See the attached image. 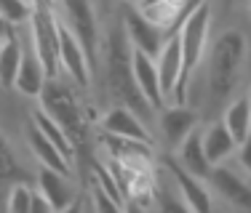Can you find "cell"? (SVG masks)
<instances>
[{
  "label": "cell",
  "instance_id": "1",
  "mask_svg": "<svg viewBox=\"0 0 251 213\" xmlns=\"http://www.w3.org/2000/svg\"><path fill=\"white\" fill-rule=\"evenodd\" d=\"M203 64H208L206 102H208V106L219 109L232 96H238L235 91H238V83H241L243 64H246V35H241L238 29L222 32L214 45L208 43Z\"/></svg>",
  "mask_w": 251,
  "mask_h": 213
},
{
  "label": "cell",
  "instance_id": "2",
  "mask_svg": "<svg viewBox=\"0 0 251 213\" xmlns=\"http://www.w3.org/2000/svg\"><path fill=\"white\" fill-rule=\"evenodd\" d=\"M99 56L104 59V78H107V91L118 104L128 106L131 112L142 117L150 128H155V112L152 106L145 102L134 80V69H131V45L126 38L123 27L110 29L107 40L101 43Z\"/></svg>",
  "mask_w": 251,
  "mask_h": 213
},
{
  "label": "cell",
  "instance_id": "3",
  "mask_svg": "<svg viewBox=\"0 0 251 213\" xmlns=\"http://www.w3.org/2000/svg\"><path fill=\"white\" fill-rule=\"evenodd\" d=\"M38 99H40V109L49 112L53 120L62 126L67 139L73 141L75 163L80 155H91L94 133H91V126H88L86 112H83L80 102H77L75 91L70 88V83H62V78H49Z\"/></svg>",
  "mask_w": 251,
  "mask_h": 213
},
{
  "label": "cell",
  "instance_id": "4",
  "mask_svg": "<svg viewBox=\"0 0 251 213\" xmlns=\"http://www.w3.org/2000/svg\"><path fill=\"white\" fill-rule=\"evenodd\" d=\"M176 35H179V45H182V75H179V83L174 88L171 104H187L193 78L203 67V59H206V51H208V38H211V3L206 0L201 8H195L182 21Z\"/></svg>",
  "mask_w": 251,
  "mask_h": 213
},
{
  "label": "cell",
  "instance_id": "5",
  "mask_svg": "<svg viewBox=\"0 0 251 213\" xmlns=\"http://www.w3.org/2000/svg\"><path fill=\"white\" fill-rule=\"evenodd\" d=\"M29 45L40 59L49 78H62L59 72V14H53L49 0H35L29 16Z\"/></svg>",
  "mask_w": 251,
  "mask_h": 213
},
{
  "label": "cell",
  "instance_id": "6",
  "mask_svg": "<svg viewBox=\"0 0 251 213\" xmlns=\"http://www.w3.org/2000/svg\"><path fill=\"white\" fill-rule=\"evenodd\" d=\"M206 184L211 189L214 200L230 205V208H238V211H251V179L232 160L211 165V170L206 176Z\"/></svg>",
  "mask_w": 251,
  "mask_h": 213
},
{
  "label": "cell",
  "instance_id": "7",
  "mask_svg": "<svg viewBox=\"0 0 251 213\" xmlns=\"http://www.w3.org/2000/svg\"><path fill=\"white\" fill-rule=\"evenodd\" d=\"M59 3H62V16L59 19L80 40L83 51H86L88 62H91V69H94V62L99 59V51H101L99 21H97L94 3L91 0H59Z\"/></svg>",
  "mask_w": 251,
  "mask_h": 213
},
{
  "label": "cell",
  "instance_id": "8",
  "mask_svg": "<svg viewBox=\"0 0 251 213\" xmlns=\"http://www.w3.org/2000/svg\"><path fill=\"white\" fill-rule=\"evenodd\" d=\"M160 168H163L166 173H169V179L174 181V187L179 189V194H182L187 211L208 213V211L217 208V200H214V194H211V189H208L206 179H201V176L184 170L182 165L176 163V157H163V165H160Z\"/></svg>",
  "mask_w": 251,
  "mask_h": 213
},
{
  "label": "cell",
  "instance_id": "9",
  "mask_svg": "<svg viewBox=\"0 0 251 213\" xmlns=\"http://www.w3.org/2000/svg\"><path fill=\"white\" fill-rule=\"evenodd\" d=\"M59 72L75 88L91 85V62H88L80 40L70 32V27L62 19H59Z\"/></svg>",
  "mask_w": 251,
  "mask_h": 213
},
{
  "label": "cell",
  "instance_id": "10",
  "mask_svg": "<svg viewBox=\"0 0 251 213\" xmlns=\"http://www.w3.org/2000/svg\"><path fill=\"white\" fill-rule=\"evenodd\" d=\"M201 123V112L193 109L190 104H166L163 109L155 115V126L163 139V144L171 152L187 139V133H193Z\"/></svg>",
  "mask_w": 251,
  "mask_h": 213
},
{
  "label": "cell",
  "instance_id": "11",
  "mask_svg": "<svg viewBox=\"0 0 251 213\" xmlns=\"http://www.w3.org/2000/svg\"><path fill=\"white\" fill-rule=\"evenodd\" d=\"M121 27H123L126 38H128V45H131V48L147 53V56H152V59L158 56V51L163 48L166 38H169V32H166L160 24L150 21L139 8H126L123 24H121Z\"/></svg>",
  "mask_w": 251,
  "mask_h": 213
},
{
  "label": "cell",
  "instance_id": "12",
  "mask_svg": "<svg viewBox=\"0 0 251 213\" xmlns=\"http://www.w3.org/2000/svg\"><path fill=\"white\" fill-rule=\"evenodd\" d=\"M97 131L112 133V136H126V139H139V141H150L155 144V133L152 128L142 120L136 112H131L123 104H112L104 115L99 117V128Z\"/></svg>",
  "mask_w": 251,
  "mask_h": 213
},
{
  "label": "cell",
  "instance_id": "13",
  "mask_svg": "<svg viewBox=\"0 0 251 213\" xmlns=\"http://www.w3.org/2000/svg\"><path fill=\"white\" fill-rule=\"evenodd\" d=\"M131 69H134V80H136V88L139 93L145 96V102L152 106V112L158 115L166 104V96L160 91V83H158V67H155V59L147 56L142 51H134L131 48Z\"/></svg>",
  "mask_w": 251,
  "mask_h": 213
},
{
  "label": "cell",
  "instance_id": "14",
  "mask_svg": "<svg viewBox=\"0 0 251 213\" xmlns=\"http://www.w3.org/2000/svg\"><path fill=\"white\" fill-rule=\"evenodd\" d=\"M38 192L49 200L53 211L75 208L77 192H75V184H73V176H67V173H59V170H51V168H43V165H40Z\"/></svg>",
  "mask_w": 251,
  "mask_h": 213
},
{
  "label": "cell",
  "instance_id": "15",
  "mask_svg": "<svg viewBox=\"0 0 251 213\" xmlns=\"http://www.w3.org/2000/svg\"><path fill=\"white\" fill-rule=\"evenodd\" d=\"M155 67H158V83L160 91H163L166 102L171 104V96H174V88L179 83V75H182V45H179V35L171 32L166 38L163 48L155 56Z\"/></svg>",
  "mask_w": 251,
  "mask_h": 213
},
{
  "label": "cell",
  "instance_id": "16",
  "mask_svg": "<svg viewBox=\"0 0 251 213\" xmlns=\"http://www.w3.org/2000/svg\"><path fill=\"white\" fill-rule=\"evenodd\" d=\"M94 141L99 144L101 155L104 157H115V160H136V157H145V160H155V144L150 141H139V139H126V136H112L104 131L94 133Z\"/></svg>",
  "mask_w": 251,
  "mask_h": 213
},
{
  "label": "cell",
  "instance_id": "17",
  "mask_svg": "<svg viewBox=\"0 0 251 213\" xmlns=\"http://www.w3.org/2000/svg\"><path fill=\"white\" fill-rule=\"evenodd\" d=\"M201 144H203V152H206V157H208L211 165L225 163V160H232V155H235V149H238V141L232 139L230 131H227L222 117L211 120L201 131Z\"/></svg>",
  "mask_w": 251,
  "mask_h": 213
},
{
  "label": "cell",
  "instance_id": "18",
  "mask_svg": "<svg viewBox=\"0 0 251 213\" xmlns=\"http://www.w3.org/2000/svg\"><path fill=\"white\" fill-rule=\"evenodd\" d=\"M22 43H25V40H22ZM46 80H49V75H46L40 59L35 56L32 45L25 43V56H22L19 72H16V80H14V88L22 93V96L38 99L40 91H43V85H46Z\"/></svg>",
  "mask_w": 251,
  "mask_h": 213
},
{
  "label": "cell",
  "instance_id": "19",
  "mask_svg": "<svg viewBox=\"0 0 251 213\" xmlns=\"http://www.w3.org/2000/svg\"><path fill=\"white\" fill-rule=\"evenodd\" d=\"M27 144H29V152H32L35 160H38L43 168H51V170H59V173L73 176V163H70V160L32 126V123H29V128H27Z\"/></svg>",
  "mask_w": 251,
  "mask_h": 213
},
{
  "label": "cell",
  "instance_id": "20",
  "mask_svg": "<svg viewBox=\"0 0 251 213\" xmlns=\"http://www.w3.org/2000/svg\"><path fill=\"white\" fill-rule=\"evenodd\" d=\"M174 155H176V163L182 165L184 170L201 176V179H206L208 170H211V163H208L206 152H203V144H201V128H195L193 133H187V139L174 149Z\"/></svg>",
  "mask_w": 251,
  "mask_h": 213
},
{
  "label": "cell",
  "instance_id": "21",
  "mask_svg": "<svg viewBox=\"0 0 251 213\" xmlns=\"http://www.w3.org/2000/svg\"><path fill=\"white\" fill-rule=\"evenodd\" d=\"M222 123L227 126V131L232 133V139L241 144L251 136V104H249V96H232L230 102L225 104V115H222Z\"/></svg>",
  "mask_w": 251,
  "mask_h": 213
},
{
  "label": "cell",
  "instance_id": "22",
  "mask_svg": "<svg viewBox=\"0 0 251 213\" xmlns=\"http://www.w3.org/2000/svg\"><path fill=\"white\" fill-rule=\"evenodd\" d=\"M22 56H25V43H22L19 32L14 29V32L0 43V88H14Z\"/></svg>",
  "mask_w": 251,
  "mask_h": 213
},
{
  "label": "cell",
  "instance_id": "23",
  "mask_svg": "<svg viewBox=\"0 0 251 213\" xmlns=\"http://www.w3.org/2000/svg\"><path fill=\"white\" fill-rule=\"evenodd\" d=\"M32 126L38 128V131L43 133L46 139H49L51 144L56 147V149L62 152V155H64V157L70 160V163L75 165V149H73V141L67 139V133L62 131V126H59V123L53 120V117L49 115V112H43V109L38 106V109L32 112Z\"/></svg>",
  "mask_w": 251,
  "mask_h": 213
},
{
  "label": "cell",
  "instance_id": "24",
  "mask_svg": "<svg viewBox=\"0 0 251 213\" xmlns=\"http://www.w3.org/2000/svg\"><path fill=\"white\" fill-rule=\"evenodd\" d=\"M32 8H35V0H0V16L11 27L27 24L29 16H32Z\"/></svg>",
  "mask_w": 251,
  "mask_h": 213
},
{
  "label": "cell",
  "instance_id": "25",
  "mask_svg": "<svg viewBox=\"0 0 251 213\" xmlns=\"http://www.w3.org/2000/svg\"><path fill=\"white\" fill-rule=\"evenodd\" d=\"M32 187L22 184V181H16V184L8 187V194H5V208L14 211V213H29V200H32Z\"/></svg>",
  "mask_w": 251,
  "mask_h": 213
},
{
  "label": "cell",
  "instance_id": "26",
  "mask_svg": "<svg viewBox=\"0 0 251 213\" xmlns=\"http://www.w3.org/2000/svg\"><path fill=\"white\" fill-rule=\"evenodd\" d=\"M88 197H91V208L94 211H123V205L118 203L115 197H110V194H107V189L101 187L94 176H91V189H88Z\"/></svg>",
  "mask_w": 251,
  "mask_h": 213
},
{
  "label": "cell",
  "instance_id": "27",
  "mask_svg": "<svg viewBox=\"0 0 251 213\" xmlns=\"http://www.w3.org/2000/svg\"><path fill=\"white\" fill-rule=\"evenodd\" d=\"M232 163H235L238 168H241L243 173L251 179V136H249L246 141H241V144H238L235 155H232Z\"/></svg>",
  "mask_w": 251,
  "mask_h": 213
},
{
  "label": "cell",
  "instance_id": "28",
  "mask_svg": "<svg viewBox=\"0 0 251 213\" xmlns=\"http://www.w3.org/2000/svg\"><path fill=\"white\" fill-rule=\"evenodd\" d=\"M38 211H53V208H51L49 200H46L43 194L35 189V192H32V200H29V213H38Z\"/></svg>",
  "mask_w": 251,
  "mask_h": 213
},
{
  "label": "cell",
  "instance_id": "29",
  "mask_svg": "<svg viewBox=\"0 0 251 213\" xmlns=\"http://www.w3.org/2000/svg\"><path fill=\"white\" fill-rule=\"evenodd\" d=\"M11 32H14V27H11L8 21H5L3 16H0V40H5V38H8Z\"/></svg>",
  "mask_w": 251,
  "mask_h": 213
},
{
  "label": "cell",
  "instance_id": "30",
  "mask_svg": "<svg viewBox=\"0 0 251 213\" xmlns=\"http://www.w3.org/2000/svg\"><path fill=\"white\" fill-rule=\"evenodd\" d=\"M246 96H249V104H251V88H249V93H246Z\"/></svg>",
  "mask_w": 251,
  "mask_h": 213
},
{
  "label": "cell",
  "instance_id": "31",
  "mask_svg": "<svg viewBox=\"0 0 251 213\" xmlns=\"http://www.w3.org/2000/svg\"><path fill=\"white\" fill-rule=\"evenodd\" d=\"M123 3H136V0H123Z\"/></svg>",
  "mask_w": 251,
  "mask_h": 213
},
{
  "label": "cell",
  "instance_id": "32",
  "mask_svg": "<svg viewBox=\"0 0 251 213\" xmlns=\"http://www.w3.org/2000/svg\"><path fill=\"white\" fill-rule=\"evenodd\" d=\"M249 8H251V0H249Z\"/></svg>",
  "mask_w": 251,
  "mask_h": 213
},
{
  "label": "cell",
  "instance_id": "33",
  "mask_svg": "<svg viewBox=\"0 0 251 213\" xmlns=\"http://www.w3.org/2000/svg\"><path fill=\"white\" fill-rule=\"evenodd\" d=\"M0 43H3V40H0Z\"/></svg>",
  "mask_w": 251,
  "mask_h": 213
}]
</instances>
